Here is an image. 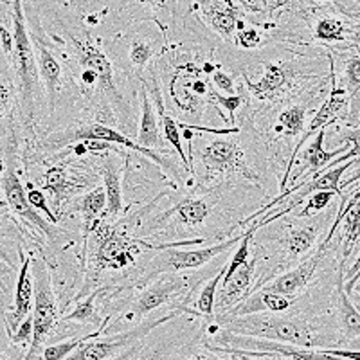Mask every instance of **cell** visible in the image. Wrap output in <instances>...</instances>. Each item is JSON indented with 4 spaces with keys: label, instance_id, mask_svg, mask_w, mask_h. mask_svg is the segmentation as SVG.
I'll return each instance as SVG.
<instances>
[{
    "label": "cell",
    "instance_id": "49",
    "mask_svg": "<svg viewBox=\"0 0 360 360\" xmlns=\"http://www.w3.org/2000/svg\"><path fill=\"white\" fill-rule=\"evenodd\" d=\"M359 279H360V254L356 256L355 263H353V265L346 270V292H348L349 295H352L353 288H355V285Z\"/></svg>",
    "mask_w": 360,
    "mask_h": 360
},
{
    "label": "cell",
    "instance_id": "22",
    "mask_svg": "<svg viewBox=\"0 0 360 360\" xmlns=\"http://www.w3.org/2000/svg\"><path fill=\"white\" fill-rule=\"evenodd\" d=\"M335 307H337V323H339L340 335L346 340H353L360 337V311L352 303L349 294L346 292V281H344V265L339 266V274L335 281Z\"/></svg>",
    "mask_w": 360,
    "mask_h": 360
},
{
    "label": "cell",
    "instance_id": "12",
    "mask_svg": "<svg viewBox=\"0 0 360 360\" xmlns=\"http://www.w3.org/2000/svg\"><path fill=\"white\" fill-rule=\"evenodd\" d=\"M247 11L245 0H202L198 13L205 25L224 41L234 44L240 29L245 27L242 20Z\"/></svg>",
    "mask_w": 360,
    "mask_h": 360
},
{
    "label": "cell",
    "instance_id": "6",
    "mask_svg": "<svg viewBox=\"0 0 360 360\" xmlns=\"http://www.w3.org/2000/svg\"><path fill=\"white\" fill-rule=\"evenodd\" d=\"M242 236H231L224 240V242H218L209 247H200V249H180L179 245L164 249L162 252L153 256L146 263L143 281L150 283L152 279H157L159 276L164 274H180V272H186V270L200 269V266L207 265L217 256L227 252L231 247L238 245V243L242 242Z\"/></svg>",
    "mask_w": 360,
    "mask_h": 360
},
{
    "label": "cell",
    "instance_id": "28",
    "mask_svg": "<svg viewBox=\"0 0 360 360\" xmlns=\"http://www.w3.org/2000/svg\"><path fill=\"white\" fill-rule=\"evenodd\" d=\"M79 213L83 214V225H85V240L90 233L98 231L101 221H105L107 213V189L98 186L89 191L79 200Z\"/></svg>",
    "mask_w": 360,
    "mask_h": 360
},
{
    "label": "cell",
    "instance_id": "10",
    "mask_svg": "<svg viewBox=\"0 0 360 360\" xmlns=\"http://www.w3.org/2000/svg\"><path fill=\"white\" fill-rule=\"evenodd\" d=\"M86 139H99V141H108V143L114 144H121V146L130 148L131 152H137L141 155H146L148 159H152L153 162L159 164V166H166V159L160 155V152H155V150H148L144 148L143 144L135 143L131 141L130 137H127L124 134L117 131L115 128L107 127V124L101 123H92V124H85V127L79 128H70V130H63V131H56L51 137H47L45 144H49L51 148H63L69 146V144H76L82 143V141Z\"/></svg>",
    "mask_w": 360,
    "mask_h": 360
},
{
    "label": "cell",
    "instance_id": "16",
    "mask_svg": "<svg viewBox=\"0 0 360 360\" xmlns=\"http://www.w3.org/2000/svg\"><path fill=\"white\" fill-rule=\"evenodd\" d=\"M34 299V276H33V258L22 259L20 272L17 279V290H15V304L13 310L4 311V323L6 332L11 337L17 332V328L27 319L29 310L33 307Z\"/></svg>",
    "mask_w": 360,
    "mask_h": 360
},
{
    "label": "cell",
    "instance_id": "32",
    "mask_svg": "<svg viewBox=\"0 0 360 360\" xmlns=\"http://www.w3.org/2000/svg\"><path fill=\"white\" fill-rule=\"evenodd\" d=\"M227 269H229V262L225 263L220 270L217 272V276L205 281L204 287L200 288L197 295V301H195V311L200 315H205V317H213L214 310H217V292L220 288L221 281H224L225 274H227Z\"/></svg>",
    "mask_w": 360,
    "mask_h": 360
},
{
    "label": "cell",
    "instance_id": "13",
    "mask_svg": "<svg viewBox=\"0 0 360 360\" xmlns=\"http://www.w3.org/2000/svg\"><path fill=\"white\" fill-rule=\"evenodd\" d=\"M189 287V278L179 274H164L159 276L157 281H153L148 288H144L134 303L130 304V315L135 319H143L150 311L164 307L166 303L176 299L184 294Z\"/></svg>",
    "mask_w": 360,
    "mask_h": 360
},
{
    "label": "cell",
    "instance_id": "14",
    "mask_svg": "<svg viewBox=\"0 0 360 360\" xmlns=\"http://www.w3.org/2000/svg\"><path fill=\"white\" fill-rule=\"evenodd\" d=\"M115 13L134 17V11L143 13V22H153L169 41V29L175 31L180 24V0H117Z\"/></svg>",
    "mask_w": 360,
    "mask_h": 360
},
{
    "label": "cell",
    "instance_id": "8",
    "mask_svg": "<svg viewBox=\"0 0 360 360\" xmlns=\"http://www.w3.org/2000/svg\"><path fill=\"white\" fill-rule=\"evenodd\" d=\"M2 193H4V204L11 209L13 214H17L25 224L38 229L40 233H44L49 240H58L60 229L54 224H51L49 220H45L44 214L38 213L37 209L31 205V202H29L27 193H25L17 172H15V155H13V150H6L4 152Z\"/></svg>",
    "mask_w": 360,
    "mask_h": 360
},
{
    "label": "cell",
    "instance_id": "45",
    "mask_svg": "<svg viewBox=\"0 0 360 360\" xmlns=\"http://www.w3.org/2000/svg\"><path fill=\"white\" fill-rule=\"evenodd\" d=\"M33 333H34V324H33V314H31L27 319L17 328V332L13 333L9 339H11L13 344H31L33 342Z\"/></svg>",
    "mask_w": 360,
    "mask_h": 360
},
{
    "label": "cell",
    "instance_id": "41",
    "mask_svg": "<svg viewBox=\"0 0 360 360\" xmlns=\"http://www.w3.org/2000/svg\"><path fill=\"white\" fill-rule=\"evenodd\" d=\"M263 44V33L262 29L254 22H249L243 29H240L236 34V40H234V45L236 47H242V49H258L259 45Z\"/></svg>",
    "mask_w": 360,
    "mask_h": 360
},
{
    "label": "cell",
    "instance_id": "2",
    "mask_svg": "<svg viewBox=\"0 0 360 360\" xmlns=\"http://www.w3.org/2000/svg\"><path fill=\"white\" fill-rule=\"evenodd\" d=\"M58 24L65 29V37L69 38V44L72 47V53L78 60L79 69L92 70L98 76V89L101 94L108 99L114 110L117 112L119 121L124 123L130 117V105L123 94L119 92L117 83L114 79V65H112L110 58L103 51L101 45L90 33L89 29H74L70 15H54Z\"/></svg>",
    "mask_w": 360,
    "mask_h": 360
},
{
    "label": "cell",
    "instance_id": "23",
    "mask_svg": "<svg viewBox=\"0 0 360 360\" xmlns=\"http://www.w3.org/2000/svg\"><path fill=\"white\" fill-rule=\"evenodd\" d=\"M162 31L159 33H148L143 34L141 31H131L124 37V51H127V60L130 63V69L135 70V72H143L150 62H152L153 58L159 54V40H155L153 37L160 34ZM164 34V33H162Z\"/></svg>",
    "mask_w": 360,
    "mask_h": 360
},
{
    "label": "cell",
    "instance_id": "18",
    "mask_svg": "<svg viewBox=\"0 0 360 360\" xmlns=\"http://www.w3.org/2000/svg\"><path fill=\"white\" fill-rule=\"evenodd\" d=\"M324 137H326V128L319 130L314 137H311L308 146L303 150V155L299 159L301 160V168L295 173L294 180L301 179V175H303V180L311 179V176H315L317 173L323 172V169H326L333 160L339 159L340 155H344V153L348 152L349 143L337 148V150H332V152H326V150H324Z\"/></svg>",
    "mask_w": 360,
    "mask_h": 360
},
{
    "label": "cell",
    "instance_id": "24",
    "mask_svg": "<svg viewBox=\"0 0 360 360\" xmlns=\"http://www.w3.org/2000/svg\"><path fill=\"white\" fill-rule=\"evenodd\" d=\"M292 301L288 295L276 294V292H265L258 290L250 294L249 297L243 299L242 303L227 310V315H250V314H285L290 310Z\"/></svg>",
    "mask_w": 360,
    "mask_h": 360
},
{
    "label": "cell",
    "instance_id": "31",
    "mask_svg": "<svg viewBox=\"0 0 360 360\" xmlns=\"http://www.w3.org/2000/svg\"><path fill=\"white\" fill-rule=\"evenodd\" d=\"M41 188L44 191L51 193V197H53V209L58 211V209L62 207L63 200L69 197V193L74 191L72 182L67 176V172L63 166H51L47 172H45L44 180H41Z\"/></svg>",
    "mask_w": 360,
    "mask_h": 360
},
{
    "label": "cell",
    "instance_id": "5",
    "mask_svg": "<svg viewBox=\"0 0 360 360\" xmlns=\"http://www.w3.org/2000/svg\"><path fill=\"white\" fill-rule=\"evenodd\" d=\"M184 311V308H179V310L172 311L168 315H162L159 319L146 321V323L135 324L130 330H124V332L110 333V335H103L101 333L96 337H92L90 340H86L78 352H74L72 355L67 360H112L115 356L123 355V353L130 352L131 348L143 344L144 337H148L150 333L159 328L160 324H166L169 321L176 319L180 314Z\"/></svg>",
    "mask_w": 360,
    "mask_h": 360
},
{
    "label": "cell",
    "instance_id": "50",
    "mask_svg": "<svg viewBox=\"0 0 360 360\" xmlns=\"http://www.w3.org/2000/svg\"><path fill=\"white\" fill-rule=\"evenodd\" d=\"M333 355H339L348 360H360V349H330Z\"/></svg>",
    "mask_w": 360,
    "mask_h": 360
},
{
    "label": "cell",
    "instance_id": "33",
    "mask_svg": "<svg viewBox=\"0 0 360 360\" xmlns=\"http://www.w3.org/2000/svg\"><path fill=\"white\" fill-rule=\"evenodd\" d=\"M172 213H175L176 220L184 225H202L205 218L211 213V204L205 198H188V200L180 202Z\"/></svg>",
    "mask_w": 360,
    "mask_h": 360
},
{
    "label": "cell",
    "instance_id": "30",
    "mask_svg": "<svg viewBox=\"0 0 360 360\" xmlns=\"http://www.w3.org/2000/svg\"><path fill=\"white\" fill-rule=\"evenodd\" d=\"M317 238L319 231L314 225H294L281 238V245L288 254V258H301L308 250L314 249Z\"/></svg>",
    "mask_w": 360,
    "mask_h": 360
},
{
    "label": "cell",
    "instance_id": "21",
    "mask_svg": "<svg viewBox=\"0 0 360 360\" xmlns=\"http://www.w3.org/2000/svg\"><path fill=\"white\" fill-rule=\"evenodd\" d=\"M101 176L105 180V189H107V213L105 220L117 218L123 211V166L119 162L117 153L103 157L101 160Z\"/></svg>",
    "mask_w": 360,
    "mask_h": 360
},
{
    "label": "cell",
    "instance_id": "27",
    "mask_svg": "<svg viewBox=\"0 0 360 360\" xmlns=\"http://www.w3.org/2000/svg\"><path fill=\"white\" fill-rule=\"evenodd\" d=\"M342 89L349 96V124H359L360 121V45L344 62Z\"/></svg>",
    "mask_w": 360,
    "mask_h": 360
},
{
    "label": "cell",
    "instance_id": "3",
    "mask_svg": "<svg viewBox=\"0 0 360 360\" xmlns=\"http://www.w3.org/2000/svg\"><path fill=\"white\" fill-rule=\"evenodd\" d=\"M11 15L13 33H15V49H13V56L8 62V67H11L13 78L17 76L22 112H24L25 121L31 123L34 115V101H37L38 85H40L38 83L40 72H38L33 38H31V33H29L24 0H13Z\"/></svg>",
    "mask_w": 360,
    "mask_h": 360
},
{
    "label": "cell",
    "instance_id": "25",
    "mask_svg": "<svg viewBox=\"0 0 360 360\" xmlns=\"http://www.w3.org/2000/svg\"><path fill=\"white\" fill-rule=\"evenodd\" d=\"M159 121L157 119L155 107H153L150 94L146 89H141V121H139V135H137V143L143 144L148 150H155V152H164L162 150V135H160Z\"/></svg>",
    "mask_w": 360,
    "mask_h": 360
},
{
    "label": "cell",
    "instance_id": "34",
    "mask_svg": "<svg viewBox=\"0 0 360 360\" xmlns=\"http://www.w3.org/2000/svg\"><path fill=\"white\" fill-rule=\"evenodd\" d=\"M99 333H101V330H99V332H94V333H89V335H85V337H76V339H69V340H62V342L49 344V346H45L44 352H41V355L38 356V360H67L74 352H78V349L82 348L86 340H90L92 337L99 335Z\"/></svg>",
    "mask_w": 360,
    "mask_h": 360
},
{
    "label": "cell",
    "instance_id": "42",
    "mask_svg": "<svg viewBox=\"0 0 360 360\" xmlns=\"http://www.w3.org/2000/svg\"><path fill=\"white\" fill-rule=\"evenodd\" d=\"M342 141L344 143H352V150H348V152L344 153V155H340L339 159L333 160L330 166H339V164L342 162H348V160H353V159H360V127H355V128H349V130H346L342 134Z\"/></svg>",
    "mask_w": 360,
    "mask_h": 360
},
{
    "label": "cell",
    "instance_id": "47",
    "mask_svg": "<svg viewBox=\"0 0 360 360\" xmlns=\"http://www.w3.org/2000/svg\"><path fill=\"white\" fill-rule=\"evenodd\" d=\"M82 144L85 146L86 153H105V152H119L117 148H115L114 143H108V141H99V139H86L82 141Z\"/></svg>",
    "mask_w": 360,
    "mask_h": 360
},
{
    "label": "cell",
    "instance_id": "52",
    "mask_svg": "<svg viewBox=\"0 0 360 360\" xmlns=\"http://www.w3.org/2000/svg\"><path fill=\"white\" fill-rule=\"evenodd\" d=\"M359 124H360V121H359Z\"/></svg>",
    "mask_w": 360,
    "mask_h": 360
},
{
    "label": "cell",
    "instance_id": "39",
    "mask_svg": "<svg viewBox=\"0 0 360 360\" xmlns=\"http://www.w3.org/2000/svg\"><path fill=\"white\" fill-rule=\"evenodd\" d=\"M207 99L211 103H213V105L218 108V110H227V112H229L231 123H234V112H236L238 108L242 107L243 101H245V96H243V92H238V94H234V96L218 94L217 90H214V86L211 85V89H209Z\"/></svg>",
    "mask_w": 360,
    "mask_h": 360
},
{
    "label": "cell",
    "instance_id": "26",
    "mask_svg": "<svg viewBox=\"0 0 360 360\" xmlns=\"http://www.w3.org/2000/svg\"><path fill=\"white\" fill-rule=\"evenodd\" d=\"M153 74V89H152V94L155 98L157 107H159V119H160V128H162V135L164 139L168 141L173 148H175L176 155L180 157V160L184 162V166L188 168L189 173H193V162L188 155H186L184 148H182V135H180V127H179V121L172 117V115L166 114V108H164V99H162V92H160V86L157 83L155 78V70H152Z\"/></svg>",
    "mask_w": 360,
    "mask_h": 360
},
{
    "label": "cell",
    "instance_id": "37",
    "mask_svg": "<svg viewBox=\"0 0 360 360\" xmlns=\"http://www.w3.org/2000/svg\"><path fill=\"white\" fill-rule=\"evenodd\" d=\"M169 360H243V355L233 352L229 348H220L213 344H204V349L186 353V355H176Z\"/></svg>",
    "mask_w": 360,
    "mask_h": 360
},
{
    "label": "cell",
    "instance_id": "20",
    "mask_svg": "<svg viewBox=\"0 0 360 360\" xmlns=\"http://www.w3.org/2000/svg\"><path fill=\"white\" fill-rule=\"evenodd\" d=\"M254 265H256V259H250L245 265L238 266L233 274H225L217 299V307L220 308L221 314H225L227 310L242 303L243 299L249 297L254 270H256Z\"/></svg>",
    "mask_w": 360,
    "mask_h": 360
},
{
    "label": "cell",
    "instance_id": "9",
    "mask_svg": "<svg viewBox=\"0 0 360 360\" xmlns=\"http://www.w3.org/2000/svg\"><path fill=\"white\" fill-rule=\"evenodd\" d=\"M330 60H332V56H330ZM349 96L348 92L344 89H339L335 83V67H333V60H332V92H330V96H328L326 101L321 105L319 112L315 114V117L311 119L310 124L307 127V130L301 134V137H299L297 144H295L294 152H292L290 159H288V164H287V169H285V175H283V180H281V193L285 191V188H287L288 184V175H290V169L294 168L295 160H297V155L299 152H301V148H303V144H307L308 139H311L315 134L319 130H323V128H328L332 123H335L337 119H349Z\"/></svg>",
    "mask_w": 360,
    "mask_h": 360
},
{
    "label": "cell",
    "instance_id": "48",
    "mask_svg": "<svg viewBox=\"0 0 360 360\" xmlns=\"http://www.w3.org/2000/svg\"><path fill=\"white\" fill-rule=\"evenodd\" d=\"M308 2H314V4H333L337 9H342L344 13H348L349 17L360 18V15H356L355 9L348 8L349 2H352V4H360V0H308Z\"/></svg>",
    "mask_w": 360,
    "mask_h": 360
},
{
    "label": "cell",
    "instance_id": "4",
    "mask_svg": "<svg viewBox=\"0 0 360 360\" xmlns=\"http://www.w3.org/2000/svg\"><path fill=\"white\" fill-rule=\"evenodd\" d=\"M33 276H34V308H33V342L29 344L24 360H38L44 352V344L51 335L58 323L62 321L58 311L56 295L53 290V279L44 259L33 258Z\"/></svg>",
    "mask_w": 360,
    "mask_h": 360
},
{
    "label": "cell",
    "instance_id": "36",
    "mask_svg": "<svg viewBox=\"0 0 360 360\" xmlns=\"http://www.w3.org/2000/svg\"><path fill=\"white\" fill-rule=\"evenodd\" d=\"M99 292H94V294H90L89 297L83 301V303H79L78 307L74 308L70 314H67L65 317H62V321H65V323H79V324H99L101 323V317H99L98 310H96V297H98Z\"/></svg>",
    "mask_w": 360,
    "mask_h": 360
},
{
    "label": "cell",
    "instance_id": "17",
    "mask_svg": "<svg viewBox=\"0 0 360 360\" xmlns=\"http://www.w3.org/2000/svg\"><path fill=\"white\" fill-rule=\"evenodd\" d=\"M353 17L342 13H321L311 22V34L317 41L323 44H342V41H355L360 37L359 22L352 20Z\"/></svg>",
    "mask_w": 360,
    "mask_h": 360
},
{
    "label": "cell",
    "instance_id": "43",
    "mask_svg": "<svg viewBox=\"0 0 360 360\" xmlns=\"http://www.w3.org/2000/svg\"><path fill=\"white\" fill-rule=\"evenodd\" d=\"M27 197H29V202H31V205H33L37 211H41V213L47 217V220H49L51 224H54V225L58 224V217L54 214L53 209H49V205H47V200H45L44 191H41V189H34L33 186L29 184Z\"/></svg>",
    "mask_w": 360,
    "mask_h": 360
},
{
    "label": "cell",
    "instance_id": "38",
    "mask_svg": "<svg viewBox=\"0 0 360 360\" xmlns=\"http://www.w3.org/2000/svg\"><path fill=\"white\" fill-rule=\"evenodd\" d=\"M92 0H24L27 8H49L54 15H69L67 11H79L82 8H89Z\"/></svg>",
    "mask_w": 360,
    "mask_h": 360
},
{
    "label": "cell",
    "instance_id": "19",
    "mask_svg": "<svg viewBox=\"0 0 360 360\" xmlns=\"http://www.w3.org/2000/svg\"><path fill=\"white\" fill-rule=\"evenodd\" d=\"M242 79L254 98L259 101H274L287 90L292 79V70L287 63H266L259 82H250L247 74H243Z\"/></svg>",
    "mask_w": 360,
    "mask_h": 360
},
{
    "label": "cell",
    "instance_id": "40",
    "mask_svg": "<svg viewBox=\"0 0 360 360\" xmlns=\"http://www.w3.org/2000/svg\"><path fill=\"white\" fill-rule=\"evenodd\" d=\"M333 195L335 193L332 191H317L314 193V195H310L307 200V204L303 205V209L301 211H297V218H310L314 217V214L321 213V211H324V209L330 205V202H332Z\"/></svg>",
    "mask_w": 360,
    "mask_h": 360
},
{
    "label": "cell",
    "instance_id": "7",
    "mask_svg": "<svg viewBox=\"0 0 360 360\" xmlns=\"http://www.w3.org/2000/svg\"><path fill=\"white\" fill-rule=\"evenodd\" d=\"M98 247H96L94 252V263L98 269L101 270H117L124 269L128 265H134L135 258L141 254L139 247H146V249L153 250H164L169 249V247H189V245H200L202 240H186V242L173 243V245H150L144 240H137V238H131L128 234H124L123 231L119 229H110V227H98Z\"/></svg>",
    "mask_w": 360,
    "mask_h": 360
},
{
    "label": "cell",
    "instance_id": "51",
    "mask_svg": "<svg viewBox=\"0 0 360 360\" xmlns=\"http://www.w3.org/2000/svg\"><path fill=\"white\" fill-rule=\"evenodd\" d=\"M141 346H143V344H139V346H135V348H131L130 352H127V353H123V355H119V356H115V359H112V360H131L134 359L135 355H139V349H141Z\"/></svg>",
    "mask_w": 360,
    "mask_h": 360
},
{
    "label": "cell",
    "instance_id": "44",
    "mask_svg": "<svg viewBox=\"0 0 360 360\" xmlns=\"http://www.w3.org/2000/svg\"><path fill=\"white\" fill-rule=\"evenodd\" d=\"M173 348H175V342H172V340H162L157 346H153L146 355L141 353L137 356V360H169V356L173 355Z\"/></svg>",
    "mask_w": 360,
    "mask_h": 360
},
{
    "label": "cell",
    "instance_id": "1",
    "mask_svg": "<svg viewBox=\"0 0 360 360\" xmlns=\"http://www.w3.org/2000/svg\"><path fill=\"white\" fill-rule=\"evenodd\" d=\"M217 324H220L229 333L243 337H258V339L278 340V342L295 344L303 348L319 346L310 324L297 317H287L283 314H250V315H227L218 314Z\"/></svg>",
    "mask_w": 360,
    "mask_h": 360
},
{
    "label": "cell",
    "instance_id": "35",
    "mask_svg": "<svg viewBox=\"0 0 360 360\" xmlns=\"http://www.w3.org/2000/svg\"><path fill=\"white\" fill-rule=\"evenodd\" d=\"M304 121H307V107L304 105H294V107L283 110L278 117L279 130L285 131L288 137H297L303 134Z\"/></svg>",
    "mask_w": 360,
    "mask_h": 360
},
{
    "label": "cell",
    "instance_id": "29",
    "mask_svg": "<svg viewBox=\"0 0 360 360\" xmlns=\"http://www.w3.org/2000/svg\"><path fill=\"white\" fill-rule=\"evenodd\" d=\"M200 78V76H198ZM195 79V78H193ZM172 98L175 101L176 108H179L182 114L186 115H198L204 112L205 101L202 99V96L195 94L191 89V82H186V76L180 70H176L175 76H173L172 82Z\"/></svg>",
    "mask_w": 360,
    "mask_h": 360
},
{
    "label": "cell",
    "instance_id": "46",
    "mask_svg": "<svg viewBox=\"0 0 360 360\" xmlns=\"http://www.w3.org/2000/svg\"><path fill=\"white\" fill-rule=\"evenodd\" d=\"M211 83H213V85L217 86L218 90L225 92V94H227V96L238 94L236 89H234L233 78H231V76L227 72H224V70H220V69L214 70L213 78H211Z\"/></svg>",
    "mask_w": 360,
    "mask_h": 360
},
{
    "label": "cell",
    "instance_id": "11",
    "mask_svg": "<svg viewBox=\"0 0 360 360\" xmlns=\"http://www.w3.org/2000/svg\"><path fill=\"white\" fill-rule=\"evenodd\" d=\"M198 160H200L202 168L205 169L207 176L213 175H234V173H242L245 179L258 182V173L247 166L245 157H243L242 148L238 146L236 141L217 139L211 143L204 144L200 152H197Z\"/></svg>",
    "mask_w": 360,
    "mask_h": 360
},
{
    "label": "cell",
    "instance_id": "15",
    "mask_svg": "<svg viewBox=\"0 0 360 360\" xmlns=\"http://www.w3.org/2000/svg\"><path fill=\"white\" fill-rule=\"evenodd\" d=\"M330 242H332V240L324 238L323 242H321V245L317 247V250H315L311 256H308L304 262H301L295 269L288 270V272L281 274L279 278H276L274 281H270L269 285H265V287H259L258 290L276 292V294H283V295H288V297H294L295 294H299V292L303 290L308 283L311 281L314 274L317 272V269H319L321 259H323L324 254H326V249L328 245H330Z\"/></svg>",
    "mask_w": 360,
    "mask_h": 360
}]
</instances>
